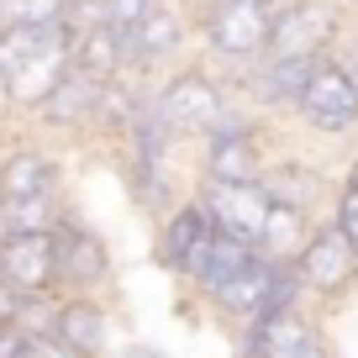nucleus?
I'll list each match as a JSON object with an SVG mask.
<instances>
[{
	"label": "nucleus",
	"instance_id": "obj_1",
	"mask_svg": "<svg viewBox=\"0 0 358 358\" xmlns=\"http://www.w3.org/2000/svg\"><path fill=\"white\" fill-rule=\"evenodd\" d=\"M69 22H48V27H0V90L6 101L37 111L43 95L69 74Z\"/></svg>",
	"mask_w": 358,
	"mask_h": 358
},
{
	"label": "nucleus",
	"instance_id": "obj_2",
	"mask_svg": "<svg viewBox=\"0 0 358 358\" xmlns=\"http://www.w3.org/2000/svg\"><path fill=\"white\" fill-rule=\"evenodd\" d=\"M148 106H153V116H158V122H164L174 137H206V132H216L222 122H232L227 90L216 85L211 74H201V69L174 74Z\"/></svg>",
	"mask_w": 358,
	"mask_h": 358
},
{
	"label": "nucleus",
	"instance_id": "obj_3",
	"mask_svg": "<svg viewBox=\"0 0 358 358\" xmlns=\"http://www.w3.org/2000/svg\"><path fill=\"white\" fill-rule=\"evenodd\" d=\"M295 116H301L311 132H327V137H343L358 127V90L332 58H316L311 74H306L301 95H295Z\"/></svg>",
	"mask_w": 358,
	"mask_h": 358
},
{
	"label": "nucleus",
	"instance_id": "obj_4",
	"mask_svg": "<svg viewBox=\"0 0 358 358\" xmlns=\"http://www.w3.org/2000/svg\"><path fill=\"white\" fill-rule=\"evenodd\" d=\"M274 11V0H211L201 11V32L222 58H253L268 48Z\"/></svg>",
	"mask_w": 358,
	"mask_h": 358
},
{
	"label": "nucleus",
	"instance_id": "obj_5",
	"mask_svg": "<svg viewBox=\"0 0 358 358\" xmlns=\"http://www.w3.org/2000/svg\"><path fill=\"white\" fill-rule=\"evenodd\" d=\"M337 27H343V11L332 0H290L274 11L264 58H322L332 48Z\"/></svg>",
	"mask_w": 358,
	"mask_h": 358
},
{
	"label": "nucleus",
	"instance_id": "obj_6",
	"mask_svg": "<svg viewBox=\"0 0 358 358\" xmlns=\"http://www.w3.org/2000/svg\"><path fill=\"white\" fill-rule=\"evenodd\" d=\"M195 206L206 211V222H211L216 232L253 243L258 227H264L268 195H264V185H258V179H206Z\"/></svg>",
	"mask_w": 358,
	"mask_h": 358
},
{
	"label": "nucleus",
	"instance_id": "obj_7",
	"mask_svg": "<svg viewBox=\"0 0 358 358\" xmlns=\"http://www.w3.org/2000/svg\"><path fill=\"white\" fill-rule=\"evenodd\" d=\"M295 274H301L306 290H322V295H337L353 285L358 274V253L353 243L343 237V227H311V237L301 243V253H295Z\"/></svg>",
	"mask_w": 358,
	"mask_h": 358
},
{
	"label": "nucleus",
	"instance_id": "obj_8",
	"mask_svg": "<svg viewBox=\"0 0 358 358\" xmlns=\"http://www.w3.org/2000/svg\"><path fill=\"white\" fill-rule=\"evenodd\" d=\"M111 274V253L90 227L53 222V285L64 290H95Z\"/></svg>",
	"mask_w": 358,
	"mask_h": 358
},
{
	"label": "nucleus",
	"instance_id": "obj_9",
	"mask_svg": "<svg viewBox=\"0 0 358 358\" xmlns=\"http://www.w3.org/2000/svg\"><path fill=\"white\" fill-rule=\"evenodd\" d=\"M0 280L16 295L53 290V232H6V243H0Z\"/></svg>",
	"mask_w": 358,
	"mask_h": 358
},
{
	"label": "nucleus",
	"instance_id": "obj_10",
	"mask_svg": "<svg viewBox=\"0 0 358 358\" xmlns=\"http://www.w3.org/2000/svg\"><path fill=\"white\" fill-rule=\"evenodd\" d=\"M264 174V148L243 116L206 132V179H258Z\"/></svg>",
	"mask_w": 358,
	"mask_h": 358
},
{
	"label": "nucleus",
	"instance_id": "obj_11",
	"mask_svg": "<svg viewBox=\"0 0 358 358\" xmlns=\"http://www.w3.org/2000/svg\"><path fill=\"white\" fill-rule=\"evenodd\" d=\"M253 258H258L253 243H243V237H227V232H216V227H211V232H206L201 243L190 248V258H185V268H179V274H190L201 290H222V285L232 280V274H243Z\"/></svg>",
	"mask_w": 358,
	"mask_h": 358
},
{
	"label": "nucleus",
	"instance_id": "obj_12",
	"mask_svg": "<svg viewBox=\"0 0 358 358\" xmlns=\"http://www.w3.org/2000/svg\"><path fill=\"white\" fill-rule=\"evenodd\" d=\"M253 353L258 358H327L322 353V337L311 332L301 311H268L253 316Z\"/></svg>",
	"mask_w": 358,
	"mask_h": 358
},
{
	"label": "nucleus",
	"instance_id": "obj_13",
	"mask_svg": "<svg viewBox=\"0 0 358 358\" xmlns=\"http://www.w3.org/2000/svg\"><path fill=\"white\" fill-rule=\"evenodd\" d=\"M69 69L85 74V79H95V85L122 79L127 74L122 32H116V27H85V32H74V43H69Z\"/></svg>",
	"mask_w": 358,
	"mask_h": 358
},
{
	"label": "nucleus",
	"instance_id": "obj_14",
	"mask_svg": "<svg viewBox=\"0 0 358 358\" xmlns=\"http://www.w3.org/2000/svg\"><path fill=\"white\" fill-rule=\"evenodd\" d=\"M179 37H185V22H179V11H169V6H148V16L132 27V32H122V48H127V69H148V64H164V58H174Z\"/></svg>",
	"mask_w": 358,
	"mask_h": 358
},
{
	"label": "nucleus",
	"instance_id": "obj_15",
	"mask_svg": "<svg viewBox=\"0 0 358 358\" xmlns=\"http://www.w3.org/2000/svg\"><path fill=\"white\" fill-rule=\"evenodd\" d=\"M95 101H101V85L69 69V74L43 95L37 116H43L48 127H58V132H69V127H90V122H95Z\"/></svg>",
	"mask_w": 358,
	"mask_h": 358
},
{
	"label": "nucleus",
	"instance_id": "obj_16",
	"mask_svg": "<svg viewBox=\"0 0 358 358\" xmlns=\"http://www.w3.org/2000/svg\"><path fill=\"white\" fill-rule=\"evenodd\" d=\"M306 237H311V222H306V211H295V206H274V201H268L264 227H258L253 248H258V258H268V264H295V253H301Z\"/></svg>",
	"mask_w": 358,
	"mask_h": 358
},
{
	"label": "nucleus",
	"instance_id": "obj_17",
	"mask_svg": "<svg viewBox=\"0 0 358 358\" xmlns=\"http://www.w3.org/2000/svg\"><path fill=\"white\" fill-rule=\"evenodd\" d=\"M53 158L37 148H16L0 164V206L6 201H27V195H53Z\"/></svg>",
	"mask_w": 358,
	"mask_h": 358
},
{
	"label": "nucleus",
	"instance_id": "obj_18",
	"mask_svg": "<svg viewBox=\"0 0 358 358\" xmlns=\"http://www.w3.org/2000/svg\"><path fill=\"white\" fill-rule=\"evenodd\" d=\"M53 337L69 348L74 358H95L106 348V311L90 301H69L53 311Z\"/></svg>",
	"mask_w": 358,
	"mask_h": 358
},
{
	"label": "nucleus",
	"instance_id": "obj_19",
	"mask_svg": "<svg viewBox=\"0 0 358 358\" xmlns=\"http://www.w3.org/2000/svg\"><path fill=\"white\" fill-rule=\"evenodd\" d=\"M211 232V222H206L201 206H179V211H169L164 232H158V258H164L169 268H185V258H190V248L201 243V237Z\"/></svg>",
	"mask_w": 358,
	"mask_h": 358
},
{
	"label": "nucleus",
	"instance_id": "obj_20",
	"mask_svg": "<svg viewBox=\"0 0 358 358\" xmlns=\"http://www.w3.org/2000/svg\"><path fill=\"white\" fill-rule=\"evenodd\" d=\"M311 64H316V58H268V64L258 69V79H253V95L268 101V106H295V95H301Z\"/></svg>",
	"mask_w": 358,
	"mask_h": 358
},
{
	"label": "nucleus",
	"instance_id": "obj_21",
	"mask_svg": "<svg viewBox=\"0 0 358 358\" xmlns=\"http://www.w3.org/2000/svg\"><path fill=\"white\" fill-rule=\"evenodd\" d=\"M258 185H264V195H268L274 206H295V211H311V201L322 195V179H316L311 169H301V164L264 169V174H258Z\"/></svg>",
	"mask_w": 358,
	"mask_h": 358
},
{
	"label": "nucleus",
	"instance_id": "obj_22",
	"mask_svg": "<svg viewBox=\"0 0 358 358\" xmlns=\"http://www.w3.org/2000/svg\"><path fill=\"white\" fill-rule=\"evenodd\" d=\"M268 280H274V264H268V258H253L243 274H232V280H227L222 290H211V295H216V306H227V311H237V316H258V306H264V295H268Z\"/></svg>",
	"mask_w": 358,
	"mask_h": 358
},
{
	"label": "nucleus",
	"instance_id": "obj_23",
	"mask_svg": "<svg viewBox=\"0 0 358 358\" xmlns=\"http://www.w3.org/2000/svg\"><path fill=\"white\" fill-rule=\"evenodd\" d=\"M6 232H53V195H27V201H6L0 206Z\"/></svg>",
	"mask_w": 358,
	"mask_h": 358
},
{
	"label": "nucleus",
	"instance_id": "obj_24",
	"mask_svg": "<svg viewBox=\"0 0 358 358\" xmlns=\"http://www.w3.org/2000/svg\"><path fill=\"white\" fill-rule=\"evenodd\" d=\"M64 16L69 0H0V27H48Z\"/></svg>",
	"mask_w": 358,
	"mask_h": 358
},
{
	"label": "nucleus",
	"instance_id": "obj_25",
	"mask_svg": "<svg viewBox=\"0 0 358 358\" xmlns=\"http://www.w3.org/2000/svg\"><path fill=\"white\" fill-rule=\"evenodd\" d=\"M337 227H343V237H348V243H353V253H358V164L348 169L343 201H337Z\"/></svg>",
	"mask_w": 358,
	"mask_h": 358
},
{
	"label": "nucleus",
	"instance_id": "obj_26",
	"mask_svg": "<svg viewBox=\"0 0 358 358\" xmlns=\"http://www.w3.org/2000/svg\"><path fill=\"white\" fill-rule=\"evenodd\" d=\"M11 358H74V353H69L53 332H22V343H16Z\"/></svg>",
	"mask_w": 358,
	"mask_h": 358
},
{
	"label": "nucleus",
	"instance_id": "obj_27",
	"mask_svg": "<svg viewBox=\"0 0 358 358\" xmlns=\"http://www.w3.org/2000/svg\"><path fill=\"white\" fill-rule=\"evenodd\" d=\"M148 6H153V0H106V11H111V27H116V32H132V27L148 16Z\"/></svg>",
	"mask_w": 358,
	"mask_h": 358
},
{
	"label": "nucleus",
	"instance_id": "obj_28",
	"mask_svg": "<svg viewBox=\"0 0 358 358\" xmlns=\"http://www.w3.org/2000/svg\"><path fill=\"white\" fill-rule=\"evenodd\" d=\"M16 306H22V295L0 280V327H16Z\"/></svg>",
	"mask_w": 358,
	"mask_h": 358
},
{
	"label": "nucleus",
	"instance_id": "obj_29",
	"mask_svg": "<svg viewBox=\"0 0 358 358\" xmlns=\"http://www.w3.org/2000/svg\"><path fill=\"white\" fill-rule=\"evenodd\" d=\"M332 64H337V69H343V74H348V79H353V90H358V37H353V43H343V53H337V58H332Z\"/></svg>",
	"mask_w": 358,
	"mask_h": 358
},
{
	"label": "nucleus",
	"instance_id": "obj_30",
	"mask_svg": "<svg viewBox=\"0 0 358 358\" xmlns=\"http://www.w3.org/2000/svg\"><path fill=\"white\" fill-rule=\"evenodd\" d=\"M16 343H22V332H16V327H0V358H11Z\"/></svg>",
	"mask_w": 358,
	"mask_h": 358
},
{
	"label": "nucleus",
	"instance_id": "obj_31",
	"mask_svg": "<svg viewBox=\"0 0 358 358\" xmlns=\"http://www.w3.org/2000/svg\"><path fill=\"white\" fill-rule=\"evenodd\" d=\"M0 243H6V222H0Z\"/></svg>",
	"mask_w": 358,
	"mask_h": 358
}]
</instances>
